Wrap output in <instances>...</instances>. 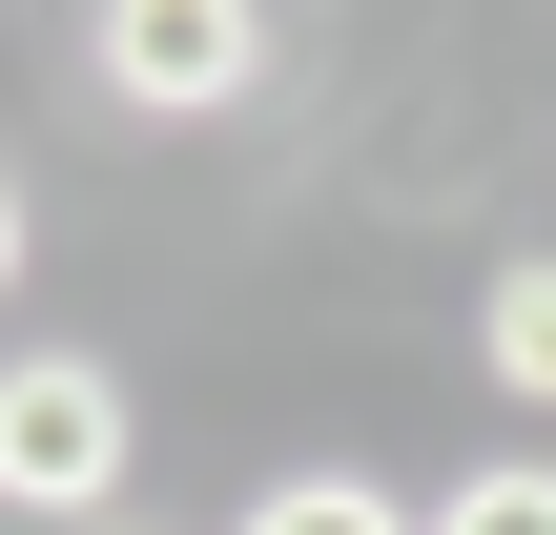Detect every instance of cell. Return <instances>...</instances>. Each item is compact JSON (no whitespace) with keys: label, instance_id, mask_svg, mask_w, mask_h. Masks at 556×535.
<instances>
[{"label":"cell","instance_id":"52a82bcc","mask_svg":"<svg viewBox=\"0 0 556 535\" xmlns=\"http://www.w3.org/2000/svg\"><path fill=\"white\" fill-rule=\"evenodd\" d=\"M103 535H144V515H103Z\"/></svg>","mask_w":556,"mask_h":535},{"label":"cell","instance_id":"5b68a950","mask_svg":"<svg viewBox=\"0 0 556 535\" xmlns=\"http://www.w3.org/2000/svg\"><path fill=\"white\" fill-rule=\"evenodd\" d=\"M433 535H556V454H475L433 495Z\"/></svg>","mask_w":556,"mask_h":535},{"label":"cell","instance_id":"6da1fadb","mask_svg":"<svg viewBox=\"0 0 556 535\" xmlns=\"http://www.w3.org/2000/svg\"><path fill=\"white\" fill-rule=\"evenodd\" d=\"M124 454H144V392H124L103 351H21V371H0V515L103 535L124 515Z\"/></svg>","mask_w":556,"mask_h":535},{"label":"cell","instance_id":"7a4b0ae2","mask_svg":"<svg viewBox=\"0 0 556 535\" xmlns=\"http://www.w3.org/2000/svg\"><path fill=\"white\" fill-rule=\"evenodd\" d=\"M268 62H289L268 0H103L83 21V82L124 124H227V103H268Z\"/></svg>","mask_w":556,"mask_h":535},{"label":"cell","instance_id":"277c9868","mask_svg":"<svg viewBox=\"0 0 556 535\" xmlns=\"http://www.w3.org/2000/svg\"><path fill=\"white\" fill-rule=\"evenodd\" d=\"M475 371H495L516 412H556V247H516V268L475 289Z\"/></svg>","mask_w":556,"mask_h":535},{"label":"cell","instance_id":"3957f363","mask_svg":"<svg viewBox=\"0 0 556 535\" xmlns=\"http://www.w3.org/2000/svg\"><path fill=\"white\" fill-rule=\"evenodd\" d=\"M227 535H433V515H413L392 474H351V454H289V474H268Z\"/></svg>","mask_w":556,"mask_h":535},{"label":"cell","instance_id":"8992f818","mask_svg":"<svg viewBox=\"0 0 556 535\" xmlns=\"http://www.w3.org/2000/svg\"><path fill=\"white\" fill-rule=\"evenodd\" d=\"M21 247H41V206H21V165H0V309H21Z\"/></svg>","mask_w":556,"mask_h":535}]
</instances>
